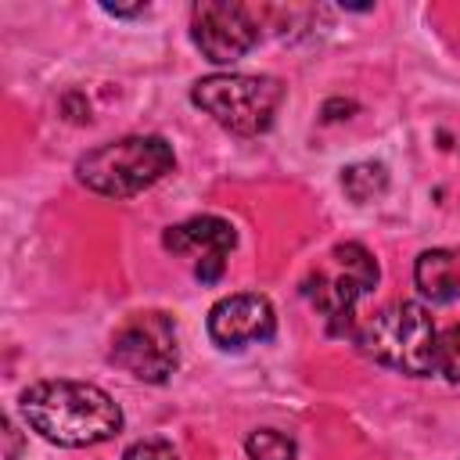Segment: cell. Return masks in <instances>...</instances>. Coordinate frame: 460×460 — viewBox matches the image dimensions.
Wrapping results in <instances>:
<instances>
[{
    "instance_id": "obj_5",
    "label": "cell",
    "mask_w": 460,
    "mask_h": 460,
    "mask_svg": "<svg viewBox=\"0 0 460 460\" xmlns=\"http://www.w3.org/2000/svg\"><path fill=\"white\" fill-rule=\"evenodd\" d=\"M381 270L377 259L359 244V241H341L334 244L323 262L302 280V295L327 316L331 334H345L352 327V309L356 302L374 291Z\"/></svg>"
},
{
    "instance_id": "obj_7",
    "label": "cell",
    "mask_w": 460,
    "mask_h": 460,
    "mask_svg": "<svg viewBox=\"0 0 460 460\" xmlns=\"http://www.w3.org/2000/svg\"><path fill=\"white\" fill-rule=\"evenodd\" d=\"M190 40L212 65H234L259 43V18L234 0H201L190 7Z\"/></svg>"
},
{
    "instance_id": "obj_10",
    "label": "cell",
    "mask_w": 460,
    "mask_h": 460,
    "mask_svg": "<svg viewBox=\"0 0 460 460\" xmlns=\"http://www.w3.org/2000/svg\"><path fill=\"white\" fill-rule=\"evenodd\" d=\"M413 280L424 298L453 302L460 298V248H431L413 262Z\"/></svg>"
},
{
    "instance_id": "obj_9",
    "label": "cell",
    "mask_w": 460,
    "mask_h": 460,
    "mask_svg": "<svg viewBox=\"0 0 460 460\" xmlns=\"http://www.w3.org/2000/svg\"><path fill=\"white\" fill-rule=\"evenodd\" d=\"M277 331V316L270 298L241 291L226 295L208 309V338L219 349H244L255 341H270Z\"/></svg>"
},
{
    "instance_id": "obj_8",
    "label": "cell",
    "mask_w": 460,
    "mask_h": 460,
    "mask_svg": "<svg viewBox=\"0 0 460 460\" xmlns=\"http://www.w3.org/2000/svg\"><path fill=\"white\" fill-rule=\"evenodd\" d=\"M162 244L176 255H194L198 266L194 273L212 284L223 277V266H226V255L234 252L237 244V230L234 223H226L223 216H190L176 226H169L162 234Z\"/></svg>"
},
{
    "instance_id": "obj_2",
    "label": "cell",
    "mask_w": 460,
    "mask_h": 460,
    "mask_svg": "<svg viewBox=\"0 0 460 460\" xmlns=\"http://www.w3.org/2000/svg\"><path fill=\"white\" fill-rule=\"evenodd\" d=\"M176 155L165 137H122L86 151L75 162V176L83 187L104 198H133L172 172Z\"/></svg>"
},
{
    "instance_id": "obj_1",
    "label": "cell",
    "mask_w": 460,
    "mask_h": 460,
    "mask_svg": "<svg viewBox=\"0 0 460 460\" xmlns=\"http://www.w3.org/2000/svg\"><path fill=\"white\" fill-rule=\"evenodd\" d=\"M18 410L40 438L68 449L108 442L122 428L119 402L90 381H36L18 395Z\"/></svg>"
},
{
    "instance_id": "obj_13",
    "label": "cell",
    "mask_w": 460,
    "mask_h": 460,
    "mask_svg": "<svg viewBox=\"0 0 460 460\" xmlns=\"http://www.w3.org/2000/svg\"><path fill=\"white\" fill-rule=\"evenodd\" d=\"M435 374L460 385V323H453L449 331L438 334V341H435Z\"/></svg>"
},
{
    "instance_id": "obj_12",
    "label": "cell",
    "mask_w": 460,
    "mask_h": 460,
    "mask_svg": "<svg viewBox=\"0 0 460 460\" xmlns=\"http://www.w3.org/2000/svg\"><path fill=\"white\" fill-rule=\"evenodd\" d=\"M244 453L252 460H295L298 456V446L291 435L277 431V428H259L244 438Z\"/></svg>"
},
{
    "instance_id": "obj_14",
    "label": "cell",
    "mask_w": 460,
    "mask_h": 460,
    "mask_svg": "<svg viewBox=\"0 0 460 460\" xmlns=\"http://www.w3.org/2000/svg\"><path fill=\"white\" fill-rule=\"evenodd\" d=\"M122 460H180V453L165 438H140V442L126 446Z\"/></svg>"
},
{
    "instance_id": "obj_15",
    "label": "cell",
    "mask_w": 460,
    "mask_h": 460,
    "mask_svg": "<svg viewBox=\"0 0 460 460\" xmlns=\"http://www.w3.org/2000/svg\"><path fill=\"white\" fill-rule=\"evenodd\" d=\"M4 438H7V453H4V460H18V453H22V438H18V431H14L11 420H4Z\"/></svg>"
},
{
    "instance_id": "obj_3",
    "label": "cell",
    "mask_w": 460,
    "mask_h": 460,
    "mask_svg": "<svg viewBox=\"0 0 460 460\" xmlns=\"http://www.w3.org/2000/svg\"><path fill=\"white\" fill-rule=\"evenodd\" d=\"M359 352L388 370L424 377L435 374V323L420 302H392L356 331Z\"/></svg>"
},
{
    "instance_id": "obj_11",
    "label": "cell",
    "mask_w": 460,
    "mask_h": 460,
    "mask_svg": "<svg viewBox=\"0 0 460 460\" xmlns=\"http://www.w3.org/2000/svg\"><path fill=\"white\" fill-rule=\"evenodd\" d=\"M341 187H345V194L352 198V201H374V198H381L385 194V187H388V169L381 165V162H356V165H349V169H341Z\"/></svg>"
},
{
    "instance_id": "obj_4",
    "label": "cell",
    "mask_w": 460,
    "mask_h": 460,
    "mask_svg": "<svg viewBox=\"0 0 460 460\" xmlns=\"http://www.w3.org/2000/svg\"><path fill=\"white\" fill-rule=\"evenodd\" d=\"M280 97L284 86L273 75H248V72H216L190 86V101L237 137L266 133L273 126Z\"/></svg>"
},
{
    "instance_id": "obj_6",
    "label": "cell",
    "mask_w": 460,
    "mask_h": 460,
    "mask_svg": "<svg viewBox=\"0 0 460 460\" xmlns=\"http://www.w3.org/2000/svg\"><path fill=\"white\" fill-rule=\"evenodd\" d=\"M111 363L133 374L137 381L162 385L180 363L176 352V323L172 316L151 309V313H133L111 338Z\"/></svg>"
},
{
    "instance_id": "obj_16",
    "label": "cell",
    "mask_w": 460,
    "mask_h": 460,
    "mask_svg": "<svg viewBox=\"0 0 460 460\" xmlns=\"http://www.w3.org/2000/svg\"><path fill=\"white\" fill-rule=\"evenodd\" d=\"M108 14H115V18H137V14H144L147 11V4H133V7H119V4H101Z\"/></svg>"
}]
</instances>
